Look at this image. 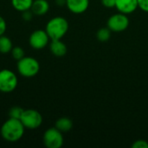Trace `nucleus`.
<instances>
[{
	"label": "nucleus",
	"instance_id": "f257e3e1",
	"mask_svg": "<svg viewBox=\"0 0 148 148\" xmlns=\"http://www.w3.org/2000/svg\"><path fill=\"white\" fill-rule=\"evenodd\" d=\"M25 132V127L19 119L10 118L5 121L1 128L0 134L1 137L7 142L14 143L19 141Z\"/></svg>",
	"mask_w": 148,
	"mask_h": 148
},
{
	"label": "nucleus",
	"instance_id": "f03ea898",
	"mask_svg": "<svg viewBox=\"0 0 148 148\" xmlns=\"http://www.w3.org/2000/svg\"><path fill=\"white\" fill-rule=\"evenodd\" d=\"M69 24L68 20L63 16H55L48 21L45 26V30L48 33L50 40L62 39L69 31Z\"/></svg>",
	"mask_w": 148,
	"mask_h": 148
},
{
	"label": "nucleus",
	"instance_id": "7ed1b4c3",
	"mask_svg": "<svg viewBox=\"0 0 148 148\" xmlns=\"http://www.w3.org/2000/svg\"><path fill=\"white\" fill-rule=\"evenodd\" d=\"M41 66L39 62L32 56H24L17 61L16 69L18 74L25 78H31L36 76L40 71Z\"/></svg>",
	"mask_w": 148,
	"mask_h": 148
},
{
	"label": "nucleus",
	"instance_id": "20e7f679",
	"mask_svg": "<svg viewBox=\"0 0 148 148\" xmlns=\"http://www.w3.org/2000/svg\"><path fill=\"white\" fill-rule=\"evenodd\" d=\"M20 121H22L25 129L28 130H35L39 128L43 121L40 112L32 108L24 109Z\"/></svg>",
	"mask_w": 148,
	"mask_h": 148
},
{
	"label": "nucleus",
	"instance_id": "39448f33",
	"mask_svg": "<svg viewBox=\"0 0 148 148\" xmlns=\"http://www.w3.org/2000/svg\"><path fill=\"white\" fill-rule=\"evenodd\" d=\"M18 85L16 75L10 69L0 70V92L9 94L13 92Z\"/></svg>",
	"mask_w": 148,
	"mask_h": 148
},
{
	"label": "nucleus",
	"instance_id": "423d86ee",
	"mask_svg": "<svg viewBox=\"0 0 148 148\" xmlns=\"http://www.w3.org/2000/svg\"><path fill=\"white\" fill-rule=\"evenodd\" d=\"M42 141L47 148H61L63 146L64 138L62 133L54 127L44 132Z\"/></svg>",
	"mask_w": 148,
	"mask_h": 148
},
{
	"label": "nucleus",
	"instance_id": "0eeeda50",
	"mask_svg": "<svg viewBox=\"0 0 148 148\" xmlns=\"http://www.w3.org/2000/svg\"><path fill=\"white\" fill-rule=\"evenodd\" d=\"M129 18L127 15L118 12L116 14L112 15L107 23V27L112 31L115 33L125 31L129 26Z\"/></svg>",
	"mask_w": 148,
	"mask_h": 148
},
{
	"label": "nucleus",
	"instance_id": "6e6552de",
	"mask_svg": "<svg viewBox=\"0 0 148 148\" xmlns=\"http://www.w3.org/2000/svg\"><path fill=\"white\" fill-rule=\"evenodd\" d=\"M49 41L50 38L45 29H36L29 37V46L36 50H40L47 47L48 44H49Z\"/></svg>",
	"mask_w": 148,
	"mask_h": 148
},
{
	"label": "nucleus",
	"instance_id": "1a4fd4ad",
	"mask_svg": "<svg viewBox=\"0 0 148 148\" xmlns=\"http://www.w3.org/2000/svg\"><path fill=\"white\" fill-rule=\"evenodd\" d=\"M114 8H116L118 12L129 15L139 8L138 0H116Z\"/></svg>",
	"mask_w": 148,
	"mask_h": 148
},
{
	"label": "nucleus",
	"instance_id": "9d476101",
	"mask_svg": "<svg viewBox=\"0 0 148 148\" xmlns=\"http://www.w3.org/2000/svg\"><path fill=\"white\" fill-rule=\"evenodd\" d=\"M66 6L74 14H82L88 9L89 0H66Z\"/></svg>",
	"mask_w": 148,
	"mask_h": 148
},
{
	"label": "nucleus",
	"instance_id": "9b49d317",
	"mask_svg": "<svg viewBox=\"0 0 148 148\" xmlns=\"http://www.w3.org/2000/svg\"><path fill=\"white\" fill-rule=\"evenodd\" d=\"M49 50L55 56L62 57L67 54L68 49L62 39H58L51 40V42H49Z\"/></svg>",
	"mask_w": 148,
	"mask_h": 148
},
{
	"label": "nucleus",
	"instance_id": "f8f14e48",
	"mask_svg": "<svg viewBox=\"0 0 148 148\" xmlns=\"http://www.w3.org/2000/svg\"><path fill=\"white\" fill-rule=\"evenodd\" d=\"M35 16H43L49 10V3L47 0H34L31 9Z\"/></svg>",
	"mask_w": 148,
	"mask_h": 148
},
{
	"label": "nucleus",
	"instance_id": "ddd939ff",
	"mask_svg": "<svg viewBox=\"0 0 148 148\" xmlns=\"http://www.w3.org/2000/svg\"><path fill=\"white\" fill-rule=\"evenodd\" d=\"M55 127L57 128L62 133H67L72 129L73 121L71 119H69L68 117H62V118H59L56 121Z\"/></svg>",
	"mask_w": 148,
	"mask_h": 148
},
{
	"label": "nucleus",
	"instance_id": "4468645a",
	"mask_svg": "<svg viewBox=\"0 0 148 148\" xmlns=\"http://www.w3.org/2000/svg\"><path fill=\"white\" fill-rule=\"evenodd\" d=\"M34 0H11L12 7L20 12L30 10Z\"/></svg>",
	"mask_w": 148,
	"mask_h": 148
},
{
	"label": "nucleus",
	"instance_id": "2eb2a0df",
	"mask_svg": "<svg viewBox=\"0 0 148 148\" xmlns=\"http://www.w3.org/2000/svg\"><path fill=\"white\" fill-rule=\"evenodd\" d=\"M13 49V43L10 37L3 35L0 36V53L9 54Z\"/></svg>",
	"mask_w": 148,
	"mask_h": 148
},
{
	"label": "nucleus",
	"instance_id": "dca6fc26",
	"mask_svg": "<svg viewBox=\"0 0 148 148\" xmlns=\"http://www.w3.org/2000/svg\"><path fill=\"white\" fill-rule=\"evenodd\" d=\"M111 32L112 31L108 27L101 28L96 32V38L100 42H107L111 37Z\"/></svg>",
	"mask_w": 148,
	"mask_h": 148
},
{
	"label": "nucleus",
	"instance_id": "f3484780",
	"mask_svg": "<svg viewBox=\"0 0 148 148\" xmlns=\"http://www.w3.org/2000/svg\"><path fill=\"white\" fill-rule=\"evenodd\" d=\"M10 54H11V56L16 61H19L25 56V52H24L23 49L21 47H18V46L13 47V49L10 51Z\"/></svg>",
	"mask_w": 148,
	"mask_h": 148
},
{
	"label": "nucleus",
	"instance_id": "a211bd4d",
	"mask_svg": "<svg viewBox=\"0 0 148 148\" xmlns=\"http://www.w3.org/2000/svg\"><path fill=\"white\" fill-rule=\"evenodd\" d=\"M24 109H23L22 108L18 107V106H15V107H12L10 108L9 110V117L10 118H14V119H19L21 118L22 114H23V112Z\"/></svg>",
	"mask_w": 148,
	"mask_h": 148
},
{
	"label": "nucleus",
	"instance_id": "6ab92c4d",
	"mask_svg": "<svg viewBox=\"0 0 148 148\" xmlns=\"http://www.w3.org/2000/svg\"><path fill=\"white\" fill-rule=\"evenodd\" d=\"M133 148H148V142L144 140H139L132 144Z\"/></svg>",
	"mask_w": 148,
	"mask_h": 148
},
{
	"label": "nucleus",
	"instance_id": "aec40b11",
	"mask_svg": "<svg viewBox=\"0 0 148 148\" xmlns=\"http://www.w3.org/2000/svg\"><path fill=\"white\" fill-rule=\"evenodd\" d=\"M34 16L35 15H34V13L32 12L31 10H25V11L22 12V17L26 22H29V21L32 20Z\"/></svg>",
	"mask_w": 148,
	"mask_h": 148
},
{
	"label": "nucleus",
	"instance_id": "412c9836",
	"mask_svg": "<svg viewBox=\"0 0 148 148\" xmlns=\"http://www.w3.org/2000/svg\"><path fill=\"white\" fill-rule=\"evenodd\" d=\"M6 29H7L6 21H5V19L2 16H0V36L4 35Z\"/></svg>",
	"mask_w": 148,
	"mask_h": 148
},
{
	"label": "nucleus",
	"instance_id": "4be33fe9",
	"mask_svg": "<svg viewBox=\"0 0 148 148\" xmlns=\"http://www.w3.org/2000/svg\"><path fill=\"white\" fill-rule=\"evenodd\" d=\"M138 6L142 11L148 13V0H138Z\"/></svg>",
	"mask_w": 148,
	"mask_h": 148
},
{
	"label": "nucleus",
	"instance_id": "5701e85b",
	"mask_svg": "<svg viewBox=\"0 0 148 148\" xmlns=\"http://www.w3.org/2000/svg\"><path fill=\"white\" fill-rule=\"evenodd\" d=\"M116 0H101V4L106 8H114L115 6Z\"/></svg>",
	"mask_w": 148,
	"mask_h": 148
},
{
	"label": "nucleus",
	"instance_id": "b1692460",
	"mask_svg": "<svg viewBox=\"0 0 148 148\" xmlns=\"http://www.w3.org/2000/svg\"><path fill=\"white\" fill-rule=\"evenodd\" d=\"M56 5L58 6H64L66 5V0H55Z\"/></svg>",
	"mask_w": 148,
	"mask_h": 148
},
{
	"label": "nucleus",
	"instance_id": "393cba45",
	"mask_svg": "<svg viewBox=\"0 0 148 148\" xmlns=\"http://www.w3.org/2000/svg\"><path fill=\"white\" fill-rule=\"evenodd\" d=\"M0 70H1V68H0Z\"/></svg>",
	"mask_w": 148,
	"mask_h": 148
}]
</instances>
